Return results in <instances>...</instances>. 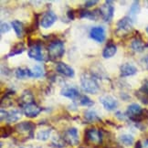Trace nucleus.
Listing matches in <instances>:
<instances>
[{
    "label": "nucleus",
    "mask_w": 148,
    "mask_h": 148,
    "mask_svg": "<svg viewBox=\"0 0 148 148\" xmlns=\"http://www.w3.org/2000/svg\"><path fill=\"white\" fill-rule=\"evenodd\" d=\"M81 85L85 92L90 94H96L100 89L97 79L88 72H84L81 75Z\"/></svg>",
    "instance_id": "obj_1"
},
{
    "label": "nucleus",
    "mask_w": 148,
    "mask_h": 148,
    "mask_svg": "<svg viewBox=\"0 0 148 148\" xmlns=\"http://www.w3.org/2000/svg\"><path fill=\"white\" fill-rule=\"evenodd\" d=\"M125 115L133 122H141L148 116V112L142 109L139 104L133 103L128 106Z\"/></svg>",
    "instance_id": "obj_2"
},
{
    "label": "nucleus",
    "mask_w": 148,
    "mask_h": 148,
    "mask_svg": "<svg viewBox=\"0 0 148 148\" xmlns=\"http://www.w3.org/2000/svg\"><path fill=\"white\" fill-rule=\"evenodd\" d=\"M65 46L61 40H53L51 41L48 47V55L51 60H56L60 59L64 55Z\"/></svg>",
    "instance_id": "obj_3"
},
{
    "label": "nucleus",
    "mask_w": 148,
    "mask_h": 148,
    "mask_svg": "<svg viewBox=\"0 0 148 148\" xmlns=\"http://www.w3.org/2000/svg\"><path fill=\"white\" fill-rule=\"evenodd\" d=\"M134 21L128 16H124L117 22L116 24V33L118 35H123L130 32L133 28Z\"/></svg>",
    "instance_id": "obj_4"
},
{
    "label": "nucleus",
    "mask_w": 148,
    "mask_h": 148,
    "mask_svg": "<svg viewBox=\"0 0 148 148\" xmlns=\"http://www.w3.org/2000/svg\"><path fill=\"white\" fill-rule=\"evenodd\" d=\"M85 138L90 144L99 145L102 141V133L96 128H90L85 132Z\"/></svg>",
    "instance_id": "obj_5"
},
{
    "label": "nucleus",
    "mask_w": 148,
    "mask_h": 148,
    "mask_svg": "<svg viewBox=\"0 0 148 148\" xmlns=\"http://www.w3.org/2000/svg\"><path fill=\"white\" fill-rule=\"evenodd\" d=\"M100 10L103 20L105 22H111L113 18V14H114V7L112 5V2L106 1L105 4L100 8Z\"/></svg>",
    "instance_id": "obj_6"
},
{
    "label": "nucleus",
    "mask_w": 148,
    "mask_h": 148,
    "mask_svg": "<svg viewBox=\"0 0 148 148\" xmlns=\"http://www.w3.org/2000/svg\"><path fill=\"white\" fill-rule=\"evenodd\" d=\"M27 55L30 59H33L38 61H43L44 56L42 54L41 46L39 43H33L30 45L29 49L27 50Z\"/></svg>",
    "instance_id": "obj_7"
},
{
    "label": "nucleus",
    "mask_w": 148,
    "mask_h": 148,
    "mask_svg": "<svg viewBox=\"0 0 148 148\" xmlns=\"http://www.w3.org/2000/svg\"><path fill=\"white\" fill-rule=\"evenodd\" d=\"M90 37L92 38L93 40H95L98 43H102L105 40V29L103 27L97 26V27H93L90 28Z\"/></svg>",
    "instance_id": "obj_8"
},
{
    "label": "nucleus",
    "mask_w": 148,
    "mask_h": 148,
    "mask_svg": "<svg viewBox=\"0 0 148 148\" xmlns=\"http://www.w3.org/2000/svg\"><path fill=\"white\" fill-rule=\"evenodd\" d=\"M41 111H42V108L37 105L35 102H32V103L27 104L22 107V112H23L24 114L28 118L37 117L39 113L41 112Z\"/></svg>",
    "instance_id": "obj_9"
},
{
    "label": "nucleus",
    "mask_w": 148,
    "mask_h": 148,
    "mask_svg": "<svg viewBox=\"0 0 148 148\" xmlns=\"http://www.w3.org/2000/svg\"><path fill=\"white\" fill-rule=\"evenodd\" d=\"M58 18H57L56 14L53 12V11L49 10L47 12H45L43 14V16L40 18V26L43 28H49L52 26L55 22L57 21Z\"/></svg>",
    "instance_id": "obj_10"
},
{
    "label": "nucleus",
    "mask_w": 148,
    "mask_h": 148,
    "mask_svg": "<svg viewBox=\"0 0 148 148\" xmlns=\"http://www.w3.org/2000/svg\"><path fill=\"white\" fill-rule=\"evenodd\" d=\"M63 138H64V140L67 144L71 145H77L79 144L78 130L74 127L68 129L64 134Z\"/></svg>",
    "instance_id": "obj_11"
},
{
    "label": "nucleus",
    "mask_w": 148,
    "mask_h": 148,
    "mask_svg": "<svg viewBox=\"0 0 148 148\" xmlns=\"http://www.w3.org/2000/svg\"><path fill=\"white\" fill-rule=\"evenodd\" d=\"M100 101L101 102V104L103 105L104 109H106L107 111H113V110H115L118 106L117 100L111 95L101 96L100 98Z\"/></svg>",
    "instance_id": "obj_12"
},
{
    "label": "nucleus",
    "mask_w": 148,
    "mask_h": 148,
    "mask_svg": "<svg viewBox=\"0 0 148 148\" xmlns=\"http://www.w3.org/2000/svg\"><path fill=\"white\" fill-rule=\"evenodd\" d=\"M56 71H57V72L61 74V75H63L65 77H69V78H72L74 76V74H75L74 70L70 65H68L65 63V62H61V61L57 63Z\"/></svg>",
    "instance_id": "obj_13"
},
{
    "label": "nucleus",
    "mask_w": 148,
    "mask_h": 148,
    "mask_svg": "<svg viewBox=\"0 0 148 148\" xmlns=\"http://www.w3.org/2000/svg\"><path fill=\"white\" fill-rule=\"evenodd\" d=\"M79 13V18H88L90 20H97L100 16H101L100 8L95 9L93 11L81 9Z\"/></svg>",
    "instance_id": "obj_14"
},
{
    "label": "nucleus",
    "mask_w": 148,
    "mask_h": 148,
    "mask_svg": "<svg viewBox=\"0 0 148 148\" xmlns=\"http://www.w3.org/2000/svg\"><path fill=\"white\" fill-rule=\"evenodd\" d=\"M137 72L136 67L131 63H123L120 67V76L124 78L128 76H133Z\"/></svg>",
    "instance_id": "obj_15"
},
{
    "label": "nucleus",
    "mask_w": 148,
    "mask_h": 148,
    "mask_svg": "<svg viewBox=\"0 0 148 148\" xmlns=\"http://www.w3.org/2000/svg\"><path fill=\"white\" fill-rule=\"evenodd\" d=\"M34 128H35V124L31 122H21L16 125V129L20 133H27L30 135H32Z\"/></svg>",
    "instance_id": "obj_16"
},
{
    "label": "nucleus",
    "mask_w": 148,
    "mask_h": 148,
    "mask_svg": "<svg viewBox=\"0 0 148 148\" xmlns=\"http://www.w3.org/2000/svg\"><path fill=\"white\" fill-rule=\"evenodd\" d=\"M60 94L62 96H64V97L69 98V99L75 100L78 97V96L79 95V90L76 87L67 86V87H64L63 89L61 90Z\"/></svg>",
    "instance_id": "obj_17"
},
{
    "label": "nucleus",
    "mask_w": 148,
    "mask_h": 148,
    "mask_svg": "<svg viewBox=\"0 0 148 148\" xmlns=\"http://www.w3.org/2000/svg\"><path fill=\"white\" fill-rule=\"evenodd\" d=\"M135 95L144 103H148V81H145L142 87L136 92Z\"/></svg>",
    "instance_id": "obj_18"
},
{
    "label": "nucleus",
    "mask_w": 148,
    "mask_h": 148,
    "mask_svg": "<svg viewBox=\"0 0 148 148\" xmlns=\"http://www.w3.org/2000/svg\"><path fill=\"white\" fill-rule=\"evenodd\" d=\"M34 102V97L33 94L29 92V90H24L23 94L20 96V98L18 99V103L21 106V108L27 105Z\"/></svg>",
    "instance_id": "obj_19"
},
{
    "label": "nucleus",
    "mask_w": 148,
    "mask_h": 148,
    "mask_svg": "<svg viewBox=\"0 0 148 148\" xmlns=\"http://www.w3.org/2000/svg\"><path fill=\"white\" fill-rule=\"evenodd\" d=\"M147 46L148 45L145 44L141 38H134L132 43H131V47H132L133 50H134L135 52H143Z\"/></svg>",
    "instance_id": "obj_20"
},
{
    "label": "nucleus",
    "mask_w": 148,
    "mask_h": 148,
    "mask_svg": "<svg viewBox=\"0 0 148 148\" xmlns=\"http://www.w3.org/2000/svg\"><path fill=\"white\" fill-rule=\"evenodd\" d=\"M117 52V47L113 43H109L106 45L103 51H102V57L104 59H111Z\"/></svg>",
    "instance_id": "obj_21"
},
{
    "label": "nucleus",
    "mask_w": 148,
    "mask_h": 148,
    "mask_svg": "<svg viewBox=\"0 0 148 148\" xmlns=\"http://www.w3.org/2000/svg\"><path fill=\"white\" fill-rule=\"evenodd\" d=\"M11 26H12L13 29L15 30L16 37L18 38H22L23 37V33H24V25L21 21L19 20H13L11 22Z\"/></svg>",
    "instance_id": "obj_22"
},
{
    "label": "nucleus",
    "mask_w": 148,
    "mask_h": 148,
    "mask_svg": "<svg viewBox=\"0 0 148 148\" xmlns=\"http://www.w3.org/2000/svg\"><path fill=\"white\" fill-rule=\"evenodd\" d=\"M84 118L88 123H94L101 121V118L98 113L93 110H88L84 112Z\"/></svg>",
    "instance_id": "obj_23"
},
{
    "label": "nucleus",
    "mask_w": 148,
    "mask_h": 148,
    "mask_svg": "<svg viewBox=\"0 0 148 148\" xmlns=\"http://www.w3.org/2000/svg\"><path fill=\"white\" fill-rule=\"evenodd\" d=\"M15 74L18 79H26L28 77L31 78V70L26 67H20L16 69Z\"/></svg>",
    "instance_id": "obj_24"
},
{
    "label": "nucleus",
    "mask_w": 148,
    "mask_h": 148,
    "mask_svg": "<svg viewBox=\"0 0 148 148\" xmlns=\"http://www.w3.org/2000/svg\"><path fill=\"white\" fill-rule=\"evenodd\" d=\"M139 12H140V3L139 1H134L133 5L130 8L128 16L130 18H132L133 21H134L136 18V16L138 15Z\"/></svg>",
    "instance_id": "obj_25"
},
{
    "label": "nucleus",
    "mask_w": 148,
    "mask_h": 148,
    "mask_svg": "<svg viewBox=\"0 0 148 148\" xmlns=\"http://www.w3.org/2000/svg\"><path fill=\"white\" fill-rule=\"evenodd\" d=\"M21 118V112L18 110H11L8 113L7 121L8 123H15L18 122Z\"/></svg>",
    "instance_id": "obj_26"
},
{
    "label": "nucleus",
    "mask_w": 148,
    "mask_h": 148,
    "mask_svg": "<svg viewBox=\"0 0 148 148\" xmlns=\"http://www.w3.org/2000/svg\"><path fill=\"white\" fill-rule=\"evenodd\" d=\"M24 50H25V46H24L23 43L20 42V43L16 44L15 46L12 49H11L10 52L8 54V58H10V57H14L16 55L21 54Z\"/></svg>",
    "instance_id": "obj_27"
},
{
    "label": "nucleus",
    "mask_w": 148,
    "mask_h": 148,
    "mask_svg": "<svg viewBox=\"0 0 148 148\" xmlns=\"http://www.w3.org/2000/svg\"><path fill=\"white\" fill-rule=\"evenodd\" d=\"M45 75V71L43 67L37 65L34 66L31 70V78H41Z\"/></svg>",
    "instance_id": "obj_28"
},
{
    "label": "nucleus",
    "mask_w": 148,
    "mask_h": 148,
    "mask_svg": "<svg viewBox=\"0 0 148 148\" xmlns=\"http://www.w3.org/2000/svg\"><path fill=\"white\" fill-rule=\"evenodd\" d=\"M119 140H120L121 144H123V145L126 146H130L134 144V137L131 134H122L120 137H119Z\"/></svg>",
    "instance_id": "obj_29"
},
{
    "label": "nucleus",
    "mask_w": 148,
    "mask_h": 148,
    "mask_svg": "<svg viewBox=\"0 0 148 148\" xmlns=\"http://www.w3.org/2000/svg\"><path fill=\"white\" fill-rule=\"evenodd\" d=\"M51 134V129H43L38 131L37 134V139L39 141H46L49 139Z\"/></svg>",
    "instance_id": "obj_30"
},
{
    "label": "nucleus",
    "mask_w": 148,
    "mask_h": 148,
    "mask_svg": "<svg viewBox=\"0 0 148 148\" xmlns=\"http://www.w3.org/2000/svg\"><path fill=\"white\" fill-rule=\"evenodd\" d=\"M66 144L67 143L65 142L64 138H61L60 136H56V137H54L52 140V143H51L52 146H54L56 148H62L65 146Z\"/></svg>",
    "instance_id": "obj_31"
},
{
    "label": "nucleus",
    "mask_w": 148,
    "mask_h": 148,
    "mask_svg": "<svg viewBox=\"0 0 148 148\" xmlns=\"http://www.w3.org/2000/svg\"><path fill=\"white\" fill-rule=\"evenodd\" d=\"M79 102L82 106H85V107H90L94 104V102L86 95H82L79 100Z\"/></svg>",
    "instance_id": "obj_32"
},
{
    "label": "nucleus",
    "mask_w": 148,
    "mask_h": 148,
    "mask_svg": "<svg viewBox=\"0 0 148 148\" xmlns=\"http://www.w3.org/2000/svg\"><path fill=\"white\" fill-rule=\"evenodd\" d=\"M10 28L11 27L8 23L3 22V23H1V26H0V31H1V34H5L10 30Z\"/></svg>",
    "instance_id": "obj_33"
},
{
    "label": "nucleus",
    "mask_w": 148,
    "mask_h": 148,
    "mask_svg": "<svg viewBox=\"0 0 148 148\" xmlns=\"http://www.w3.org/2000/svg\"><path fill=\"white\" fill-rule=\"evenodd\" d=\"M1 131H5V134H1L2 137H8V136L12 133V127L10 126H5V127H2Z\"/></svg>",
    "instance_id": "obj_34"
},
{
    "label": "nucleus",
    "mask_w": 148,
    "mask_h": 148,
    "mask_svg": "<svg viewBox=\"0 0 148 148\" xmlns=\"http://www.w3.org/2000/svg\"><path fill=\"white\" fill-rule=\"evenodd\" d=\"M98 3L97 0H90V1H86L84 3L85 8H90V7H93L94 5H96Z\"/></svg>",
    "instance_id": "obj_35"
},
{
    "label": "nucleus",
    "mask_w": 148,
    "mask_h": 148,
    "mask_svg": "<svg viewBox=\"0 0 148 148\" xmlns=\"http://www.w3.org/2000/svg\"><path fill=\"white\" fill-rule=\"evenodd\" d=\"M8 113V112H7V111H4L3 109H1V121L7 120Z\"/></svg>",
    "instance_id": "obj_36"
},
{
    "label": "nucleus",
    "mask_w": 148,
    "mask_h": 148,
    "mask_svg": "<svg viewBox=\"0 0 148 148\" xmlns=\"http://www.w3.org/2000/svg\"><path fill=\"white\" fill-rule=\"evenodd\" d=\"M67 15H68V18H69L70 19H71V20L74 19V12H73V10H69V11H68Z\"/></svg>",
    "instance_id": "obj_37"
},
{
    "label": "nucleus",
    "mask_w": 148,
    "mask_h": 148,
    "mask_svg": "<svg viewBox=\"0 0 148 148\" xmlns=\"http://www.w3.org/2000/svg\"><path fill=\"white\" fill-rule=\"evenodd\" d=\"M146 32H147V34H148V27H146Z\"/></svg>",
    "instance_id": "obj_38"
},
{
    "label": "nucleus",
    "mask_w": 148,
    "mask_h": 148,
    "mask_svg": "<svg viewBox=\"0 0 148 148\" xmlns=\"http://www.w3.org/2000/svg\"><path fill=\"white\" fill-rule=\"evenodd\" d=\"M20 148H25V147H20Z\"/></svg>",
    "instance_id": "obj_39"
}]
</instances>
